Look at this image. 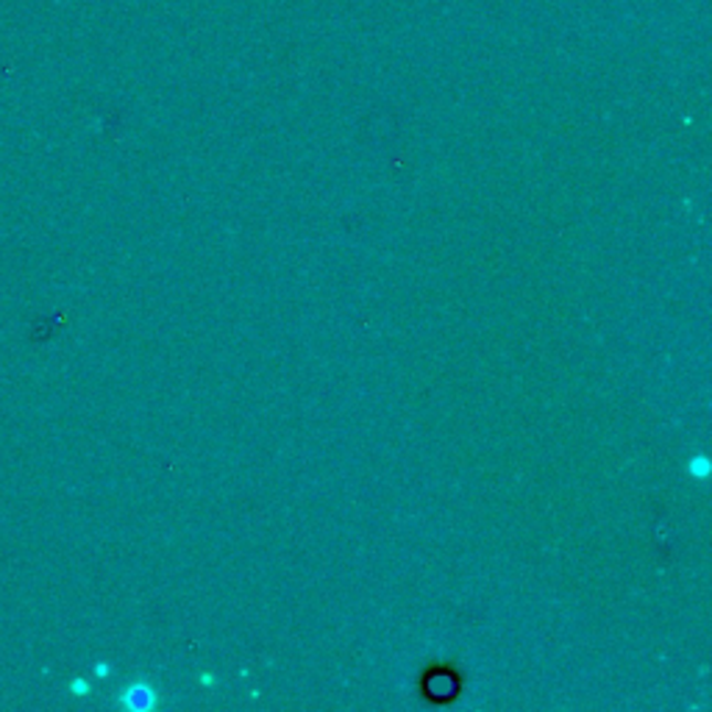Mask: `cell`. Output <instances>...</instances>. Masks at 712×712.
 I'll return each mask as SVG.
<instances>
[{"instance_id": "1", "label": "cell", "mask_w": 712, "mask_h": 712, "mask_svg": "<svg viewBox=\"0 0 712 712\" xmlns=\"http://www.w3.org/2000/svg\"><path fill=\"white\" fill-rule=\"evenodd\" d=\"M123 706L131 712H146L151 710L153 704H157V690L151 688V684L146 682H137L131 684V688H126V693H123Z\"/></svg>"}, {"instance_id": "2", "label": "cell", "mask_w": 712, "mask_h": 712, "mask_svg": "<svg viewBox=\"0 0 712 712\" xmlns=\"http://www.w3.org/2000/svg\"><path fill=\"white\" fill-rule=\"evenodd\" d=\"M710 459L706 457H695V459H690V465H688V474L690 476H695V479H706V476H710Z\"/></svg>"}]
</instances>
